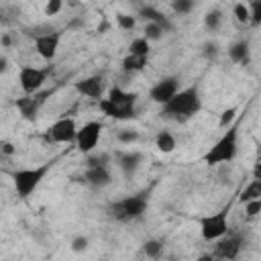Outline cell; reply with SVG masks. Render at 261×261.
<instances>
[{
	"mask_svg": "<svg viewBox=\"0 0 261 261\" xmlns=\"http://www.w3.org/2000/svg\"><path fill=\"white\" fill-rule=\"evenodd\" d=\"M200 110H202L200 88H198V84H192L188 88H179V92L167 104L161 106V116L177 120V122H186V120L194 118Z\"/></svg>",
	"mask_w": 261,
	"mask_h": 261,
	"instance_id": "1",
	"label": "cell"
},
{
	"mask_svg": "<svg viewBox=\"0 0 261 261\" xmlns=\"http://www.w3.org/2000/svg\"><path fill=\"white\" fill-rule=\"evenodd\" d=\"M239 153V124H230L224 133L212 143V147L202 155V163L214 167L222 163H230Z\"/></svg>",
	"mask_w": 261,
	"mask_h": 261,
	"instance_id": "2",
	"label": "cell"
},
{
	"mask_svg": "<svg viewBox=\"0 0 261 261\" xmlns=\"http://www.w3.org/2000/svg\"><path fill=\"white\" fill-rule=\"evenodd\" d=\"M53 163L47 161V163H41V165H35V167H22V169H16L10 173V179H12V188L16 192V196L20 200H27L29 196H33L37 192V188L43 184V179L47 177V173L51 171Z\"/></svg>",
	"mask_w": 261,
	"mask_h": 261,
	"instance_id": "3",
	"label": "cell"
},
{
	"mask_svg": "<svg viewBox=\"0 0 261 261\" xmlns=\"http://www.w3.org/2000/svg\"><path fill=\"white\" fill-rule=\"evenodd\" d=\"M149 208V198L145 194H133L124 196L120 200H114L106 206V212L116 222H130L141 218Z\"/></svg>",
	"mask_w": 261,
	"mask_h": 261,
	"instance_id": "4",
	"label": "cell"
},
{
	"mask_svg": "<svg viewBox=\"0 0 261 261\" xmlns=\"http://www.w3.org/2000/svg\"><path fill=\"white\" fill-rule=\"evenodd\" d=\"M228 214H230V206H224L216 212L198 216V226H200V237L208 243H216L218 239H222L224 234H228Z\"/></svg>",
	"mask_w": 261,
	"mask_h": 261,
	"instance_id": "5",
	"label": "cell"
},
{
	"mask_svg": "<svg viewBox=\"0 0 261 261\" xmlns=\"http://www.w3.org/2000/svg\"><path fill=\"white\" fill-rule=\"evenodd\" d=\"M102 128H104V124H102L100 120H88V122H84L82 126H77V135H75V141H73L75 149H77L82 155L94 153V149L98 147Z\"/></svg>",
	"mask_w": 261,
	"mask_h": 261,
	"instance_id": "6",
	"label": "cell"
},
{
	"mask_svg": "<svg viewBox=\"0 0 261 261\" xmlns=\"http://www.w3.org/2000/svg\"><path fill=\"white\" fill-rule=\"evenodd\" d=\"M47 67H35V65H22L18 69V86L24 92V96H35L47 82Z\"/></svg>",
	"mask_w": 261,
	"mask_h": 261,
	"instance_id": "7",
	"label": "cell"
},
{
	"mask_svg": "<svg viewBox=\"0 0 261 261\" xmlns=\"http://www.w3.org/2000/svg\"><path fill=\"white\" fill-rule=\"evenodd\" d=\"M75 135H77V122L73 116H61L57 118L45 133V137L53 143H61V145H67V143H73L75 141Z\"/></svg>",
	"mask_w": 261,
	"mask_h": 261,
	"instance_id": "8",
	"label": "cell"
},
{
	"mask_svg": "<svg viewBox=\"0 0 261 261\" xmlns=\"http://www.w3.org/2000/svg\"><path fill=\"white\" fill-rule=\"evenodd\" d=\"M177 92H179V77H177V75H165V77L157 80V82L149 88V98H151V102L163 106V104H167Z\"/></svg>",
	"mask_w": 261,
	"mask_h": 261,
	"instance_id": "9",
	"label": "cell"
},
{
	"mask_svg": "<svg viewBox=\"0 0 261 261\" xmlns=\"http://www.w3.org/2000/svg\"><path fill=\"white\" fill-rule=\"evenodd\" d=\"M59 43H61V33L57 31H51V33H41V35H35V51L41 59L45 61H53L57 51H59Z\"/></svg>",
	"mask_w": 261,
	"mask_h": 261,
	"instance_id": "10",
	"label": "cell"
},
{
	"mask_svg": "<svg viewBox=\"0 0 261 261\" xmlns=\"http://www.w3.org/2000/svg\"><path fill=\"white\" fill-rule=\"evenodd\" d=\"M243 249V237L241 234H224L222 239L216 241L214 245V259H224V261H232L239 257Z\"/></svg>",
	"mask_w": 261,
	"mask_h": 261,
	"instance_id": "11",
	"label": "cell"
},
{
	"mask_svg": "<svg viewBox=\"0 0 261 261\" xmlns=\"http://www.w3.org/2000/svg\"><path fill=\"white\" fill-rule=\"evenodd\" d=\"M73 90H75L80 96L98 102L100 98H104V77H102V75H88V77H82V80L73 82Z\"/></svg>",
	"mask_w": 261,
	"mask_h": 261,
	"instance_id": "12",
	"label": "cell"
},
{
	"mask_svg": "<svg viewBox=\"0 0 261 261\" xmlns=\"http://www.w3.org/2000/svg\"><path fill=\"white\" fill-rule=\"evenodd\" d=\"M84 181L92 188H106L112 184V171L108 165H88L84 171Z\"/></svg>",
	"mask_w": 261,
	"mask_h": 261,
	"instance_id": "13",
	"label": "cell"
},
{
	"mask_svg": "<svg viewBox=\"0 0 261 261\" xmlns=\"http://www.w3.org/2000/svg\"><path fill=\"white\" fill-rule=\"evenodd\" d=\"M98 108L102 110L104 116L114 118V120H130L137 116V108H126V106H116L112 102H108L106 98L98 100Z\"/></svg>",
	"mask_w": 261,
	"mask_h": 261,
	"instance_id": "14",
	"label": "cell"
},
{
	"mask_svg": "<svg viewBox=\"0 0 261 261\" xmlns=\"http://www.w3.org/2000/svg\"><path fill=\"white\" fill-rule=\"evenodd\" d=\"M143 159H145L143 153H141V151H135V149L116 155V163H118V167H120V171H122L124 175H133V173L143 165Z\"/></svg>",
	"mask_w": 261,
	"mask_h": 261,
	"instance_id": "15",
	"label": "cell"
},
{
	"mask_svg": "<svg viewBox=\"0 0 261 261\" xmlns=\"http://www.w3.org/2000/svg\"><path fill=\"white\" fill-rule=\"evenodd\" d=\"M108 102L116 104V106H126V108H137V100H139V94L137 92H126L118 86L110 88L108 94L104 96Z\"/></svg>",
	"mask_w": 261,
	"mask_h": 261,
	"instance_id": "16",
	"label": "cell"
},
{
	"mask_svg": "<svg viewBox=\"0 0 261 261\" xmlns=\"http://www.w3.org/2000/svg\"><path fill=\"white\" fill-rule=\"evenodd\" d=\"M139 16H143L147 22H155V24H159L165 33H169V31L173 29V24L169 22V18H167L161 10H157L155 6H149V4L139 6Z\"/></svg>",
	"mask_w": 261,
	"mask_h": 261,
	"instance_id": "17",
	"label": "cell"
},
{
	"mask_svg": "<svg viewBox=\"0 0 261 261\" xmlns=\"http://www.w3.org/2000/svg\"><path fill=\"white\" fill-rule=\"evenodd\" d=\"M228 57H230L232 63H239V65L249 63V59H251V43H249L247 39L234 41V43L228 47Z\"/></svg>",
	"mask_w": 261,
	"mask_h": 261,
	"instance_id": "18",
	"label": "cell"
},
{
	"mask_svg": "<svg viewBox=\"0 0 261 261\" xmlns=\"http://www.w3.org/2000/svg\"><path fill=\"white\" fill-rule=\"evenodd\" d=\"M14 106H16V110H18V114L22 116V120L33 122V120L37 118V114H39V100L33 98V96H22V98H18V100L14 102Z\"/></svg>",
	"mask_w": 261,
	"mask_h": 261,
	"instance_id": "19",
	"label": "cell"
},
{
	"mask_svg": "<svg viewBox=\"0 0 261 261\" xmlns=\"http://www.w3.org/2000/svg\"><path fill=\"white\" fill-rule=\"evenodd\" d=\"M155 147H157V151H159V153H163V155L173 153V151H175V147H177L175 135H173L171 130H167V128H161V130L155 135Z\"/></svg>",
	"mask_w": 261,
	"mask_h": 261,
	"instance_id": "20",
	"label": "cell"
},
{
	"mask_svg": "<svg viewBox=\"0 0 261 261\" xmlns=\"http://www.w3.org/2000/svg\"><path fill=\"white\" fill-rule=\"evenodd\" d=\"M147 63H149V57H139V55H128L126 53L120 61V67H122L124 73H139L147 67Z\"/></svg>",
	"mask_w": 261,
	"mask_h": 261,
	"instance_id": "21",
	"label": "cell"
},
{
	"mask_svg": "<svg viewBox=\"0 0 261 261\" xmlns=\"http://www.w3.org/2000/svg\"><path fill=\"white\" fill-rule=\"evenodd\" d=\"M163 249H165V245H163V241H159V239H147V241L143 243V247H141L143 255L149 257V259H153V261H157V259L163 255Z\"/></svg>",
	"mask_w": 261,
	"mask_h": 261,
	"instance_id": "22",
	"label": "cell"
},
{
	"mask_svg": "<svg viewBox=\"0 0 261 261\" xmlns=\"http://www.w3.org/2000/svg\"><path fill=\"white\" fill-rule=\"evenodd\" d=\"M222 20H224V12H222L220 8H210V10L204 14V27H206L210 33L218 31L220 24H222Z\"/></svg>",
	"mask_w": 261,
	"mask_h": 261,
	"instance_id": "23",
	"label": "cell"
},
{
	"mask_svg": "<svg viewBox=\"0 0 261 261\" xmlns=\"http://www.w3.org/2000/svg\"><path fill=\"white\" fill-rule=\"evenodd\" d=\"M151 53V43L145 37H135L128 45V55H139V57H149Z\"/></svg>",
	"mask_w": 261,
	"mask_h": 261,
	"instance_id": "24",
	"label": "cell"
},
{
	"mask_svg": "<svg viewBox=\"0 0 261 261\" xmlns=\"http://www.w3.org/2000/svg\"><path fill=\"white\" fill-rule=\"evenodd\" d=\"M261 198V179H251L245 190L241 192V202H251V200H259Z\"/></svg>",
	"mask_w": 261,
	"mask_h": 261,
	"instance_id": "25",
	"label": "cell"
},
{
	"mask_svg": "<svg viewBox=\"0 0 261 261\" xmlns=\"http://www.w3.org/2000/svg\"><path fill=\"white\" fill-rule=\"evenodd\" d=\"M163 35H165V31H163L159 24H155V22H145L141 37H145L149 43H155V41H161Z\"/></svg>",
	"mask_w": 261,
	"mask_h": 261,
	"instance_id": "26",
	"label": "cell"
},
{
	"mask_svg": "<svg viewBox=\"0 0 261 261\" xmlns=\"http://www.w3.org/2000/svg\"><path fill=\"white\" fill-rule=\"evenodd\" d=\"M139 139H141V135H139L137 128H120V130H116V141L120 145H135Z\"/></svg>",
	"mask_w": 261,
	"mask_h": 261,
	"instance_id": "27",
	"label": "cell"
},
{
	"mask_svg": "<svg viewBox=\"0 0 261 261\" xmlns=\"http://www.w3.org/2000/svg\"><path fill=\"white\" fill-rule=\"evenodd\" d=\"M16 155V145L10 139H0V161H10Z\"/></svg>",
	"mask_w": 261,
	"mask_h": 261,
	"instance_id": "28",
	"label": "cell"
},
{
	"mask_svg": "<svg viewBox=\"0 0 261 261\" xmlns=\"http://www.w3.org/2000/svg\"><path fill=\"white\" fill-rule=\"evenodd\" d=\"M69 249L73 253H86L90 249V239L86 234H75L71 241H69Z\"/></svg>",
	"mask_w": 261,
	"mask_h": 261,
	"instance_id": "29",
	"label": "cell"
},
{
	"mask_svg": "<svg viewBox=\"0 0 261 261\" xmlns=\"http://www.w3.org/2000/svg\"><path fill=\"white\" fill-rule=\"evenodd\" d=\"M169 6H171V10H173L175 14H179V16H186V14H190V12L194 10V2H192V0H173Z\"/></svg>",
	"mask_w": 261,
	"mask_h": 261,
	"instance_id": "30",
	"label": "cell"
},
{
	"mask_svg": "<svg viewBox=\"0 0 261 261\" xmlns=\"http://www.w3.org/2000/svg\"><path fill=\"white\" fill-rule=\"evenodd\" d=\"M116 24H118L122 31H133V29L137 27V16L126 14V12H118V14H116Z\"/></svg>",
	"mask_w": 261,
	"mask_h": 261,
	"instance_id": "31",
	"label": "cell"
},
{
	"mask_svg": "<svg viewBox=\"0 0 261 261\" xmlns=\"http://www.w3.org/2000/svg\"><path fill=\"white\" fill-rule=\"evenodd\" d=\"M232 14L241 24H249V6L245 2H237L232 6Z\"/></svg>",
	"mask_w": 261,
	"mask_h": 261,
	"instance_id": "32",
	"label": "cell"
},
{
	"mask_svg": "<svg viewBox=\"0 0 261 261\" xmlns=\"http://www.w3.org/2000/svg\"><path fill=\"white\" fill-rule=\"evenodd\" d=\"M249 24L259 27L261 24V2H249Z\"/></svg>",
	"mask_w": 261,
	"mask_h": 261,
	"instance_id": "33",
	"label": "cell"
},
{
	"mask_svg": "<svg viewBox=\"0 0 261 261\" xmlns=\"http://www.w3.org/2000/svg\"><path fill=\"white\" fill-rule=\"evenodd\" d=\"M234 116H237V108L234 106H230V108H226L222 114H220V120H218V124H220V128H228L230 124H232V120H234Z\"/></svg>",
	"mask_w": 261,
	"mask_h": 261,
	"instance_id": "34",
	"label": "cell"
},
{
	"mask_svg": "<svg viewBox=\"0 0 261 261\" xmlns=\"http://www.w3.org/2000/svg\"><path fill=\"white\" fill-rule=\"evenodd\" d=\"M259 212H261V198L245 202V216L247 218H255V216H259Z\"/></svg>",
	"mask_w": 261,
	"mask_h": 261,
	"instance_id": "35",
	"label": "cell"
},
{
	"mask_svg": "<svg viewBox=\"0 0 261 261\" xmlns=\"http://www.w3.org/2000/svg\"><path fill=\"white\" fill-rule=\"evenodd\" d=\"M218 51H220V47H218V43H214V41H208V43L202 45V55H204L206 59H214V57L218 55Z\"/></svg>",
	"mask_w": 261,
	"mask_h": 261,
	"instance_id": "36",
	"label": "cell"
},
{
	"mask_svg": "<svg viewBox=\"0 0 261 261\" xmlns=\"http://www.w3.org/2000/svg\"><path fill=\"white\" fill-rule=\"evenodd\" d=\"M61 8H63V2L61 0H49L45 4V14L47 16H55L57 12H61Z\"/></svg>",
	"mask_w": 261,
	"mask_h": 261,
	"instance_id": "37",
	"label": "cell"
},
{
	"mask_svg": "<svg viewBox=\"0 0 261 261\" xmlns=\"http://www.w3.org/2000/svg\"><path fill=\"white\" fill-rule=\"evenodd\" d=\"M8 67H10V61H8L4 55H0V73H6Z\"/></svg>",
	"mask_w": 261,
	"mask_h": 261,
	"instance_id": "38",
	"label": "cell"
},
{
	"mask_svg": "<svg viewBox=\"0 0 261 261\" xmlns=\"http://www.w3.org/2000/svg\"><path fill=\"white\" fill-rule=\"evenodd\" d=\"M253 179H261V161H255L253 165Z\"/></svg>",
	"mask_w": 261,
	"mask_h": 261,
	"instance_id": "39",
	"label": "cell"
},
{
	"mask_svg": "<svg viewBox=\"0 0 261 261\" xmlns=\"http://www.w3.org/2000/svg\"><path fill=\"white\" fill-rule=\"evenodd\" d=\"M196 261H216V259H214V255H212V253H202V255H198V257H196Z\"/></svg>",
	"mask_w": 261,
	"mask_h": 261,
	"instance_id": "40",
	"label": "cell"
},
{
	"mask_svg": "<svg viewBox=\"0 0 261 261\" xmlns=\"http://www.w3.org/2000/svg\"><path fill=\"white\" fill-rule=\"evenodd\" d=\"M2 45H4V47H8V45H10V37H8V35H4V37H2Z\"/></svg>",
	"mask_w": 261,
	"mask_h": 261,
	"instance_id": "41",
	"label": "cell"
},
{
	"mask_svg": "<svg viewBox=\"0 0 261 261\" xmlns=\"http://www.w3.org/2000/svg\"><path fill=\"white\" fill-rule=\"evenodd\" d=\"M0 14H2V8H0Z\"/></svg>",
	"mask_w": 261,
	"mask_h": 261,
	"instance_id": "42",
	"label": "cell"
}]
</instances>
